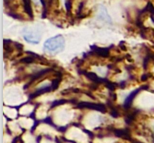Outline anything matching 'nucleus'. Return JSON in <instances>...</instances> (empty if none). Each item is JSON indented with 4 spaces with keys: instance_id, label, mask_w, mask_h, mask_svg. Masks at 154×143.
Segmentation results:
<instances>
[{
    "instance_id": "5",
    "label": "nucleus",
    "mask_w": 154,
    "mask_h": 143,
    "mask_svg": "<svg viewBox=\"0 0 154 143\" xmlns=\"http://www.w3.org/2000/svg\"><path fill=\"white\" fill-rule=\"evenodd\" d=\"M37 143H39V142H38V139H37Z\"/></svg>"
},
{
    "instance_id": "2",
    "label": "nucleus",
    "mask_w": 154,
    "mask_h": 143,
    "mask_svg": "<svg viewBox=\"0 0 154 143\" xmlns=\"http://www.w3.org/2000/svg\"><path fill=\"white\" fill-rule=\"evenodd\" d=\"M22 37L30 44H38L42 37V31L38 27H24L22 29Z\"/></svg>"
},
{
    "instance_id": "3",
    "label": "nucleus",
    "mask_w": 154,
    "mask_h": 143,
    "mask_svg": "<svg viewBox=\"0 0 154 143\" xmlns=\"http://www.w3.org/2000/svg\"><path fill=\"white\" fill-rule=\"evenodd\" d=\"M96 21L100 23L104 24H111L112 23V18L110 16L108 10L104 5L100 4L98 6V10L96 14Z\"/></svg>"
},
{
    "instance_id": "4",
    "label": "nucleus",
    "mask_w": 154,
    "mask_h": 143,
    "mask_svg": "<svg viewBox=\"0 0 154 143\" xmlns=\"http://www.w3.org/2000/svg\"><path fill=\"white\" fill-rule=\"evenodd\" d=\"M147 86H141L139 88L133 90V91H131L129 94L126 96L125 100H124V103H123V107L126 108V109H128V108H130L132 106V103H133V100L135 99V97L137 96V94L139 93L140 91H142L143 89H145Z\"/></svg>"
},
{
    "instance_id": "1",
    "label": "nucleus",
    "mask_w": 154,
    "mask_h": 143,
    "mask_svg": "<svg viewBox=\"0 0 154 143\" xmlns=\"http://www.w3.org/2000/svg\"><path fill=\"white\" fill-rule=\"evenodd\" d=\"M65 44L66 41L64 36L58 34V35L49 37L48 39H46L43 44V48L49 54H58L63 51Z\"/></svg>"
}]
</instances>
